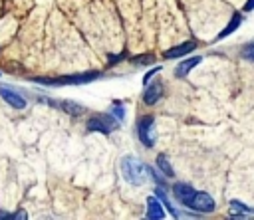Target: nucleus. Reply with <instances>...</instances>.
<instances>
[{
  "mask_svg": "<svg viewBox=\"0 0 254 220\" xmlns=\"http://www.w3.org/2000/svg\"><path fill=\"white\" fill-rule=\"evenodd\" d=\"M121 174H123V178H125L129 184L139 186V184H145V182L149 180L151 170H149L137 157L129 155V157H123V159H121Z\"/></svg>",
  "mask_w": 254,
  "mask_h": 220,
  "instance_id": "obj_1",
  "label": "nucleus"
},
{
  "mask_svg": "<svg viewBox=\"0 0 254 220\" xmlns=\"http://www.w3.org/2000/svg\"><path fill=\"white\" fill-rule=\"evenodd\" d=\"M99 73L91 71V73H77V75H64V77H32V81L42 83V85H79V83H87L97 79Z\"/></svg>",
  "mask_w": 254,
  "mask_h": 220,
  "instance_id": "obj_2",
  "label": "nucleus"
},
{
  "mask_svg": "<svg viewBox=\"0 0 254 220\" xmlns=\"http://www.w3.org/2000/svg\"><path fill=\"white\" fill-rule=\"evenodd\" d=\"M119 127V119L113 117L111 113L105 115V113H99V115H93L89 121H87V131H95V133H103V135H109L111 131H115Z\"/></svg>",
  "mask_w": 254,
  "mask_h": 220,
  "instance_id": "obj_3",
  "label": "nucleus"
},
{
  "mask_svg": "<svg viewBox=\"0 0 254 220\" xmlns=\"http://www.w3.org/2000/svg\"><path fill=\"white\" fill-rule=\"evenodd\" d=\"M153 127H155V117L153 115H143L137 123V137L139 141L147 147V149H153L155 147V133H153Z\"/></svg>",
  "mask_w": 254,
  "mask_h": 220,
  "instance_id": "obj_4",
  "label": "nucleus"
},
{
  "mask_svg": "<svg viewBox=\"0 0 254 220\" xmlns=\"http://www.w3.org/2000/svg\"><path fill=\"white\" fill-rule=\"evenodd\" d=\"M185 206H189L190 210H196V212H204V214H208V212H212L214 210V200H212V196L210 194H206V192H196L194 190V194L185 202Z\"/></svg>",
  "mask_w": 254,
  "mask_h": 220,
  "instance_id": "obj_5",
  "label": "nucleus"
},
{
  "mask_svg": "<svg viewBox=\"0 0 254 220\" xmlns=\"http://www.w3.org/2000/svg\"><path fill=\"white\" fill-rule=\"evenodd\" d=\"M163 95V81L161 79H155V81H149L145 91H143V101L147 105H155Z\"/></svg>",
  "mask_w": 254,
  "mask_h": 220,
  "instance_id": "obj_6",
  "label": "nucleus"
},
{
  "mask_svg": "<svg viewBox=\"0 0 254 220\" xmlns=\"http://www.w3.org/2000/svg\"><path fill=\"white\" fill-rule=\"evenodd\" d=\"M0 97H2L8 105H12L14 109H24V107H26V99H24L20 93H16L14 89L6 87V85H0Z\"/></svg>",
  "mask_w": 254,
  "mask_h": 220,
  "instance_id": "obj_7",
  "label": "nucleus"
},
{
  "mask_svg": "<svg viewBox=\"0 0 254 220\" xmlns=\"http://www.w3.org/2000/svg\"><path fill=\"white\" fill-rule=\"evenodd\" d=\"M194 50H196V42L190 40V42H183V44H179V46L167 50L163 55H165V59H175V57H183V55H187V54H190V52H194Z\"/></svg>",
  "mask_w": 254,
  "mask_h": 220,
  "instance_id": "obj_8",
  "label": "nucleus"
},
{
  "mask_svg": "<svg viewBox=\"0 0 254 220\" xmlns=\"http://www.w3.org/2000/svg\"><path fill=\"white\" fill-rule=\"evenodd\" d=\"M147 218L149 220H161V218H165V208H163V204L159 202L157 196H149L147 198Z\"/></svg>",
  "mask_w": 254,
  "mask_h": 220,
  "instance_id": "obj_9",
  "label": "nucleus"
},
{
  "mask_svg": "<svg viewBox=\"0 0 254 220\" xmlns=\"http://www.w3.org/2000/svg\"><path fill=\"white\" fill-rule=\"evenodd\" d=\"M198 63H200V57H198V55H192V57L181 61V63L175 67V75H177V77H185V75H189L190 69H194Z\"/></svg>",
  "mask_w": 254,
  "mask_h": 220,
  "instance_id": "obj_10",
  "label": "nucleus"
},
{
  "mask_svg": "<svg viewBox=\"0 0 254 220\" xmlns=\"http://www.w3.org/2000/svg\"><path fill=\"white\" fill-rule=\"evenodd\" d=\"M173 192H175V196H177V200H181L183 204L194 194V188L190 186V184H187V182H175L173 184Z\"/></svg>",
  "mask_w": 254,
  "mask_h": 220,
  "instance_id": "obj_11",
  "label": "nucleus"
},
{
  "mask_svg": "<svg viewBox=\"0 0 254 220\" xmlns=\"http://www.w3.org/2000/svg\"><path fill=\"white\" fill-rule=\"evenodd\" d=\"M228 210H230L232 216H240V218H242V216H252V214H254V208L246 206V204L240 202V200H230Z\"/></svg>",
  "mask_w": 254,
  "mask_h": 220,
  "instance_id": "obj_12",
  "label": "nucleus"
},
{
  "mask_svg": "<svg viewBox=\"0 0 254 220\" xmlns=\"http://www.w3.org/2000/svg\"><path fill=\"white\" fill-rule=\"evenodd\" d=\"M58 107H60L62 111H65L67 115H71V117H77V115H81V113L85 111L83 105H77V103H73V101H60Z\"/></svg>",
  "mask_w": 254,
  "mask_h": 220,
  "instance_id": "obj_13",
  "label": "nucleus"
},
{
  "mask_svg": "<svg viewBox=\"0 0 254 220\" xmlns=\"http://www.w3.org/2000/svg\"><path fill=\"white\" fill-rule=\"evenodd\" d=\"M240 24H242V14H234V16L230 18L228 26H226V28H224V30H222L218 36H216V40H224V38H226V36H230V34H232V32H234V30H236Z\"/></svg>",
  "mask_w": 254,
  "mask_h": 220,
  "instance_id": "obj_14",
  "label": "nucleus"
},
{
  "mask_svg": "<svg viewBox=\"0 0 254 220\" xmlns=\"http://www.w3.org/2000/svg\"><path fill=\"white\" fill-rule=\"evenodd\" d=\"M157 168H161L167 176H175V170H173V166H171V163H169V159L165 155H159L157 157Z\"/></svg>",
  "mask_w": 254,
  "mask_h": 220,
  "instance_id": "obj_15",
  "label": "nucleus"
},
{
  "mask_svg": "<svg viewBox=\"0 0 254 220\" xmlns=\"http://www.w3.org/2000/svg\"><path fill=\"white\" fill-rule=\"evenodd\" d=\"M157 196H159V200H161V202H163V206H165V208H167V210H169V214H171V216H173V218H179V210H177V208H173V204H171V202H169V198H167V196H165V192H163V190H159V188H157Z\"/></svg>",
  "mask_w": 254,
  "mask_h": 220,
  "instance_id": "obj_16",
  "label": "nucleus"
},
{
  "mask_svg": "<svg viewBox=\"0 0 254 220\" xmlns=\"http://www.w3.org/2000/svg\"><path fill=\"white\" fill-rule=\"evenodd\" d=\"M240 54H242V57H244V59H248V61H254V42H248V44H244Z\"/></svg>",
  "mask_w": 254,
  "mask_h": 220,
  "instance_id": "obj_17",
  "label": "nucleus"
},
{
  "mask_svg": "<svg viewBox=\"0 0 254 220\" xmlns=\"http://www.w3.org/2000/svg\"><path fill=\"white\" fill-rule=\"evenodd\" d=\"M109 113H111L113 117H117L119 121H123V117H125V107H123L121 103H113V105L109 107Z\"/></svg>",
  "mask_w": 254,
  "mask_h": 220,
  "instance_id": "obj_18",
  "label": "nucleus"
},
{
  "mask_svg": "<svg viewBox=\"0 0 254 220\" xmlns=\"http://www.w3.org/2000/svg\"><path fill=\"white\" fill-rule=\"evenodd\" d=\"M153 61H155V55H153V54L139 55V57H135V59H133V63H135V65H149V63H153Z\"/></svg>",
  "mask_w": 254,
  "mask_h": 220,
  "instance_id": "obj_19",
  "label": "nucleus"
},
{
  "mask_svg": "<svg viewBox=\"0 0 254 220\" xmlns=\"http://www.w3.org/2000/svg\"><path fill=\"white\" fill-rule=\"evenodd\" d=\"M159 69H161V67H153V69H149V71H147V73H145V77H143V83H145V85H147V83H149V81H151V77H153V75H155V73H157V71H159Z\"/></svg>",
  "mask_w": 254,
  "mask_h": 220,
  "instance_id": "obj_20",
  "label": "nucleus"
},
{
  "mask_svg": "<svg viewBox=\"0 0 254 220\" xmlns=\"http://www.w3.org/2000/svg\"><path fill=\"white\" fill-rule=\"evenodd\" d=\"M244 10H246V12L254 10V0H246V6H244Z\"/></svg>",
  "mask_w": 254,
  "mask_h": 220,
  "instance_id": "obj_21",
  "label": "nucleus"
}]
</instances>
